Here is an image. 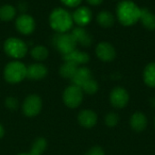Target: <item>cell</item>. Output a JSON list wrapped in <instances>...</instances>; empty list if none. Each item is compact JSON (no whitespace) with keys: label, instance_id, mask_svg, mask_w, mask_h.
Masks as SVG:
<instances>
[{"label":"cell","instance_id":"9c48e42d","mask_svg":"<svg viewBox=\"0 0 155 155\" xmlns=\"http://www.w3.org/2000/svg\"><path fill=\"white\" fill-rule=\"evenodd\" d=\"M110 102L115 108H124L129 102V94L124 88L116 87L111 92Z\"/></svg>","mask_w":155,"mask_h":155},{"label":"cell","instance_id":"4fadbf2b","mask_svg":"<svg viewBox=\"0 0 155 155\" xmlns=\"http://www.w3.org/2000/svg\"><path fill=\"white\" fill-rule=\"evenodd\" d=\"M47 68L42 64H33L27 67L26 77L31 80H41L47 74Z\"/></svg>","mask_w":155,"mask_h":155},{"label":"cell","instance_id":"7a4b0ae2","mask_svg":"<svg viewBox=\"0 0 155 155\" xmlns=\"http://www.w3.org/2000/svg\"><path fill=\"white\" fill-rule=\"evenodd\" d=\"M51 27L56 33H67L74 24L72 15L62 7H57L52 11L49 16Z\"/></svg>","mask_w":155,"mask_h":155},{"label":"cell","instance_id":"ba28073f","mask_svg":"<svg viewBox=\"0 0 155 155\" xmlns=\"http://www.w3.org/2000/svg\"><path fill=\"white\" fill-rule=\"evenodd\" d=\"M15 27L20 34L29 35L33 33L35 28V19L29 15L22 14L15 20Z\"/></svg>","mask_w":155,"mask_h":155},{"label":"cell","instance_id":"7402d4cb","mask_svg":"<svg viewBox=\"0 0 155 155\" xmlns=\"http://www.w3.org/2000/svg\"><path fill=\"white\" fill-rule=\"evenodd\" d=\"M16 14L15 8L12 5H4L0 7V19L8 22L15 18Z\"/></svg>","mask_w":155,"mask_h":155},{"label":"cell","instance_id":"6da1fadb","mask_svg":"<svg viewBox=\"0 0 155 155\" xmlns=\"http://www.w3.org/2000/svg\"><path fill=\"white\" fill-rule=\"evenodd\" d=\"M116 14L121 24L124 25H132L140 20L141 9L134 2L125 0L119 3Z\"/></svg>","mask_w":155,"mask_h":155},{"label":"cell","instance_id":"277c9868","mask_svg":"<svg viewBox=\"0 0 155 155\" xmlns=\"http://www.w3.org/2000/svg\"><path fill=\"white\" fill-rule=\"evenodd\" d=\"M53 45L63 55L67 54L76 49L77 43L72 34L68 33H57L52 39Z\"/></svg>","mask_w":155,"mask_h":155},{"label":"cell","instance_id":"f1b7e54d","mask_svg":"<svg viewBox=\"0 0 155 155\" xmlns=\"http://www.w3.org/2000/svg\"><path fill=\"white\" fill-rule=\"evenodd\" d=\"M61 2L64 5H66V6H69V7H76V6H78L81 4L82 0H61Z\"/></svg>","mask_w":155,"mask_h":155},{"label":"cell","instance_id":"f546056e","mask_svg":"<svg viewBox=\"0 0 155 155\" xmlns=\"http://www.w3.org/2000/svg\"><path fill=\"white\" fill-rule=\"evenodd\" d=\"M86 1L92 5H98L103 2V0H86Z\"/></svg>","mask_w":155,"mask_h":155},{"label":"cell","instance_id":"d4e9b609","mask_svg":"<svg viewBox=\"0 0 155 155\" xmlns=\"http://www.w3.org/2000/svg\"><path fill=\"white\" fill-rule=\"evenodd\" d=\"M98 84H97V82L94 80V79H90L88 82H86L82 87H81V89L83 90V92H84V93H86V94H95L96 92H97V90H98Z\"/></svg>","mask_w":155,"mask_h":155},{"label":"cell","instance_id":"d6a6232c","mask_svg":"<svg viewBox=\"0 0 155 155\" xmlns=\"http://www.w3.org/2000/svg\"><path fill=\"white\" fill-rule=\"evenodd\" d=\"M17 155H32L30 153H19Z\"/></svg>","mask_w":155,"mask_h":155},{"label":"cell","instance_id":"ffe728a7","mask_svg":"<svg viewBox=\"0 0 155 155\" xmlns=\"http://www.w3.org/2000/svg\"><path fill=\"white\" fill-rule=\"evenodd\" d=\"M143 80L148 86L155 87V63H151L145 67L143 72Z\"/></svg>","mask_w":155,"mask_h":155},{"label":"cell","instance_id":"8fae6325","mask_svg":"<svg viewBox=\"0 0 155 155\" xmlns=\"http://www.w3.org/2000/svg\"><path fill=\"white\" fill-rule=\"evenodd\" d=\"M74 22L79 26L83 27L87 25L92 20V11L86 6H80L72 15Z\"/></svg>","mask_w":155,"mask_h":155},{"label":"cell","instance_id":"1f68e13d","mask_svg":"<svg viewBox=\"0 0 155 155\" xmlns=\"http://www.w3.org/2000/svg\"><path fill=\"white\" fill-rule=\"evenodd\" d=\"M4 134H5V130H4L3 126L0 124V139L4 136Z\"/></svg>","mask_w":155,"mask_h":155},{"label":"cell","instance_id":"83f0119b","mask_svg":"<svg viewBox=\"0 0 155 155\" xmlns=\"http://www.w3.org/2000/svg\"><path fill=\"white\" fill-rule=\"evenodd\" d=\"M85 155H104V152L101 147L95 146V147L91 148Z\"/></svg>","mask_w":155,"mask_h":155},{"label":"cell","instance_id":"e0dca14e","mask_svg":"<svg viewBox=\"0 0 155 155\" xmlns=\"http://www.w3.org/2000/svg\"><path fill=\"white\" fill-rule=\"evenodd\" d=\"M131 127L135 132H142L147 126L146 116L142 113H135L131 117Z\"/></svg>","mask_w":155,"mask_h":155},{"label":"cell","instance_id":"ac0fdd59","mask_svg":"<svg viewBox=\"0 0 155 155\" xmlns=\"http://www.w3.org/2000/svg\"><path fill=\"white\" fill-rule=\"evenodd\" d=\"M140 20L144 25V27H146L147 29H155V15L148 9H141Z\"/></svg>","mask_w":155,"mask_h":155},{"label":"cell","instance_id":"9a60e30c","mask_svg":"<svg viewBox=\"0 0 155 155\" xmlns=\"http://www.w3.org/2000/svg\"><path fill=\"white\" fill-rule=\"evenodd\" d=\"M89 59H90V57H89V54L87 53L79 51L77 49H74L71 53L64 55V61L74 63L76 65L84 64L88 63Z\"/></svg>","mask_w":155,"mask_h":155},{"label":"cell","instance_id":"4316f807","mask_svg":"<svg viewBox=\"0 0 155 155\" xmlns=\"http://www.w3.org/2000/svg\"><path fill=\"white\" fill-rule=\"evenodd\" d=\"M5 104L10 110H16L18 108V106H19V103H18L17 99L15 98V97H12V96L7 97L5 99Z\"/></svg>","mask_w":155,"mask_h":155},{"label":"cell","instance_id":"603a6c76","mask_svg":"<svg viewBox=\"0 0 155 155\" xmlns=\"http://www.w3.org/2000/svg\"><path fill=\"white\" fill-rule=\"evenodd\" d=\"M31 55L32 57L36 61H44L48 56V50L46 47L43 45H36L32 48L31 50Z\"/></svg>","mask_w":155,"mask_h":155},{"label":"cell","instance_id":"44dd1931","mask_svg":"<svg viewBox=\"0 0 155 155\" xmlns=\"http://www.w3.org/2000/svg\"><path fill=\"white\" fill-rule=\"evenodd\" d=\"M97 22L103 27H110L114 23V17L109 11H102L97 15Z\"/></svg>","mask_w":155,"mask_h":155},{"label":"cell","instance_id":"8992f818","mask_svg":"<svg viewBox=\"0 0 155 155\" xmlns=\"http://www.w3.org/2000/svg\"><path fill=\"white\" fill-rule=\"evenodd\" d=\"M83 98H84L83 90L74 84L68 86L63 94L64 103L66 106L70 108L78 107L81 104Z\"/></svg>","mask_w":155,"mask_h":155},{"label":"cell","instance_id":"5bb4252c","mask_svg":"<svg viewBox=\"0 0 155 155\" xmlns=\"http://www.w3.org/2000/svg\"><path fill=\"white\" fill-rule=\"evenodd\" d=\"M78 122L84 128H92L97 123V115L92 110H83L78 114Z\"/></svg>","mask_w":155,"mask_h":155},{"label":"cell","instance_id":"4dcf8cb0","mask_svg":"<svg viewBox=\"0 0 155 155\" xmlns=\"http://www.w3.org/2000/svg\"><path fill=\"white\" fill-rule=\"evenodd\" d=\"M27 7H26V5L23 2V3H20L19 4V9L21 10V11H25V9H26Z\"/></svg>","mask_w":155,"mask_h":155},{"label":"cell","instance_id":"cb8c5ba5","mask_svg":"<svg viewBox=\"0 0 155 155\" xmlns=\"http://www.w3.org/2000/svg\"><path fill=\"white\" fill-rule=\"evenodd\" d=\"M47 147V142L45 138H38L36 139L31 148L30 153L32 155H41Z\"/></svg>","mask_w":155,"mask_h":155},{"label":"cell","instance_id":"484cf974","mask_svg":"<svg viewBox=\"0 0 155 155\" xmlns=\"http://www.w3.org/2000/svg\"><path fill=\"white\" fill-rule=\"evenodd\" d=\"M119 123V116L114 113H110L105 117V124L108 127H114Z\"/></svg>","mask_w":155,"mask_h":155},{"label":"cell","instance_id":"52a82bcc","mask_svg":"<svg viewBox=\"0 0 155 155\" xmlns=\"http://www.w3.org/2000/svg\"><path fill=\"white\" fill-rule=\"evenodd\" d=\"M42 109V100L36 94L27 96L23 104V112L28 117L37 115Z\"/></svg>","mask_w":155,"mask_h":155},{"label":"cell","instance_id":"30bf717a","mask_svg":"<svg viewBox=\"0 0 155 155\" xmlns=\"http://www.w3.org/2000/svg\"><path fill=\"white\" fill-rule=\"evenodd\" d=\"M96 55L99 59H101L104 62H110L113 61L115 58L116 53L114 47L107 43V42H102L100 43L95 49Z\"/></svg>","mask_w":155,"mask_h":155},{"label":"cell","instance_id":"2e32d148","mask_svg":"<svg viewBox=\"0 0 155 155\" xmlns=\"http://www.w3.org/2000/svg\"><path fill=\"white\" fill-rule=\"evenodd\" d=\"M92 78V73L87 67H78L75 74L71 80L73 82V84L81 88L86 82H88Z\"/></svg>","mask_w":155,"mask_h":155},{"label":"cell","instance_id":"5b68a950","mask_svg":"<svg viewBox=\"0 0 155 155\" xmlns=\"http://www.w3.org/2000/svg\"><path fill=\"white\" fill-rule=\"evenodd\" d=\"M4 50L7 55L15 59L23 58L27 53L26 44L16 37H10L5 41Z\"/></svg>","mask_w":155,"mask_h":155},{"label":"cell","instance_id":"7c38bea8","mask_svg":"<svg viewBox=\"0 0 155 155\" xmlns=\"http://www.w3.org/2000/svg\"><path fill=\"white\" fill-rule=\"evenodd\" d=\"M71 34L75 39L76 43L81 45L82 46L87 47V46H90L93 43L92 36L84 27L78 26L76 28H74Z\"/></svg>","mask_w":155,"mask_h":155},{"label":"cell","instance_id":"3957f363","mask_svg":"<svg viewBox=\"0 0 155 155\" xmlns=\"http://www.w3.org/2000/svg\"><path fill=\"white\" fill-rule=\"evenodd\" d=\"M27 67L19 61H13L7 64L4 70V77L10 84H17L26 77Z\"/></svg>","mask_w":155,"mask_h":155},{"label":"cell","instance_id":"d6986e66","mask_svg":"<svg viewBox=\"0 0 155 155\" xmlns=\"http://www.w3.org/2000/svg\"><path fill=\"white\" fill-rule=\"evenodd\" d=\"M77 69H78V65H76L75 64L64 61V63L60 67L59 73L62 77L67 78V79H72L74 77V75L75 74Z\"/></svg>","mask_w":155,"mask_h":155}]
</instances>
